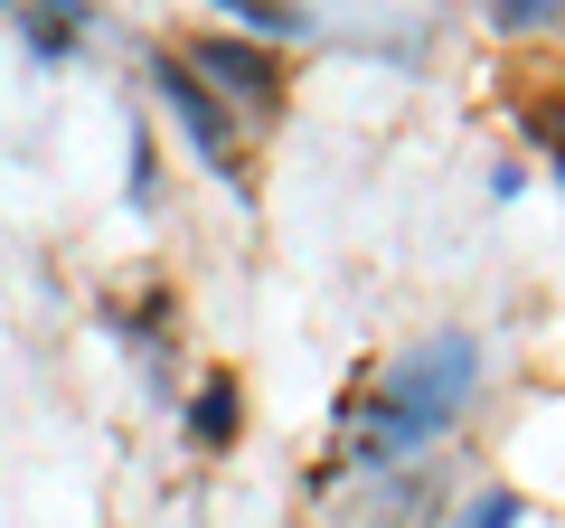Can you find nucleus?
<instances>
[{
    "label": "nucleus",
    "mask_w": 565,
    "mask_h": 528,
    "mask_svg": "<svg viewBox=\"0 0 565 528\" xmlns=\"http://www.w3.org/2000/svg\"><path fill=\"white\" fill-rule=\"evenodd\" d=\"M226 10H236L245 29H264V39H292V29H302V10H282V0H226Z\"/></svg>",
    "instance_id": "obj_5"
},
{
    "label": "nucleus",
    "mask_w": 565,
    "mask_h": 528,
    "mask_svg": "<svg viewBox=\"0 0 565 528\" xmlns=\"http://www.w3.org/2000/svg\"><path fill=\"white\" fill-rule=\"evenodd\" d=\"M462 528H519V490H490V500L481 509H471V519Z\"/></svg>",
    "instance_id": "obj_6"
},
{
    "label": "nucleus",
    "mask_w": 565,
    "mask_h": 528,
    "mask_svg": "<svg viewBox=\"0 0 565 528\" xmlns=\"http://www.w3.org/2000/svg\"><path fill=\"white\" fill-rule=\"evenodd\" d=\"M151 85H161V95H170V114H180L189 133H199V151L226 170V142H236V133H226V104L207 95L199 76H189V57H151Z\"/></svg>",
    "instance_id": "obj_2"
},
{
    "label": "nucleus",
    "mask_w": 565,
    "mask_h": 528,
    "mask_svg": "<svg viewBox=\"0 0 565 528\" xmlns=\"http://www.w3.org/2000/svg\"><path fill=\"white\" fill-rule=\"evenodd\" d=\"M527 133H546V142H556V161H565V104H527Z\"/></svg>",
    "instance_id": "obj_7"
},
{
    "label": "nucleus",
    "mask_w": 565,
    "mask_h": 528,
    "mask_svg": "<svg viewBox=\"0 0 565 528\" xmlns=\"http://www.w3.org/2000/svg\"><path fill=\"white\" fill-rule=\"evenodd\" d=\"M189 425H199V444H226V434H236V387H207Z\"/></svg>",
    "instance_id": "obj_4"
},
{
    "label": "nucleus",
    "mask_w": 565,
    "mask_h": 528,
    "mask_svg": "<svg viewBox=\"0 0 565 528\" xmlns=\"http://www.w3.org/2000/svg\"><path fill=\"white\" fill-rule=\"evenodd\" d=\"M199 85H226V95H245V104H274V57L264 47H245V39H199V66H189Z\"/></svg>",
    "instance_id": "obj_3"
},
{
    "label": "nucleus",
    "mask_w": 565,
    "mask_h": 528,
    "mask_svg": "<svg viewBox=\"0 0 565 528\" xmlns=\"http://www.w3.org/2000/svg\"><path fill=\"white\" fill-rule=\"evenodd\" d=\"M471 368H481V340L471 330H434L424 349H405L396 368H386L377 406H367V434H359V463H396V453H415L424 434H444L452 415H462L471 397Z\"/></svg>",
    "instance_id": "obj_1"
}]
</instances>
